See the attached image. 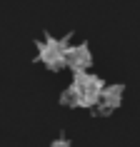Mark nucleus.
<instances>
[{
	"label": "nucleus",
	"mask_w": 140,
	"mask_h": 147,
	"mask_svg": "<svg viewBox=\"0 0 140 147\" xmlns=\"http://www.w3.org/2000/svg\"><path fill=\"white\" fill-rule=\"evenodd\" d=\"M65 62H68L75 72H78V70L90 67L93 57H90V53H88L85 45H75V47H68V50H65Z\"/></svg>",
	"instance_id": "obj_3"
},
{
	"label": "nucleus",
	"mask_w": 140,
	"mask_h": 147,
	"mask_svg": "<svg viewBox=\"0 0 140 147\" xmlns=\"http://www.w3.org/2000/svg\"><path fill=\"white\" fill-rule=\"evenodd\" d=\"M120 97H123V90L120 85H113V87H103V95H100V110L103 112H110L120 105Z\"/></svg>",
	"instance_id": "obj_4"
},
{
	"label": "nucleus",
	"mask_w": 140,
	"mask_h": 147,
	"mask_svg": "<svg viewBox=\"0 0 140 147\" xmlns=\"http://www.w3.org/2000/svg\"><path fill=\"white\" fill-rule=\"evenodd\" d=\"M63 105H70V107H73V105H78V95H75V90H73V87L63 95Z\"/></svg>",
	"instance_id": "obj_5"
},
{
	"label": "nucleus",
	"mask_w": 140,
	"mask_h": 147,
	"mask_svg": "<svg viewBox=\"0 0 140 147\" xmlns=\"http://www.w3.org/2000/svg\"><path fill=\"white\" fill-rule=\"evenodd\" d=\"M65 50H68V40L45 38V42H40V60L48 67L58 70L60 65H65Z\"/></svg>",
	"instance_id": "obj_2"
},
{
	"label": "nucleus",
	"mask_w": 140,
	"mask_h": 147,
	"mask_svg": "<svg viewBox=\"0 0 140 147\" xmlns=\"http://www.w3.org/2000/svg\"><path fill=\"white\" fill-rule=\"evenodd\" d=\"M53 147H70V142H68V140H55Z\"/></svg>",
	"instance_id": "obj_6"
},
{
	"label": "nucleus",
	"mask_w": 140,
	"mask_h": 147,
	"mask_svg": "<svg viewBox=\"0 0 140 147\" xmlns=\"http://www.w3.org/2000/svg\"><path fill=\"white\" fill-rule=\"evenodd\" d=\"M73 90L78 95V105H95V102L100 100L103 95V82L100 78H95V75H88L85 70H78L75 72V80H73Z\"/></svg>",
	"instance_id": "obj_1"
}]
</instances>
